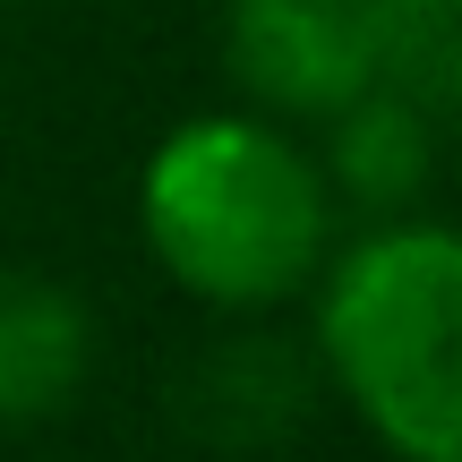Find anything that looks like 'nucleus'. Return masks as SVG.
Here are the masks:
<instances>
[{
  "mask_svg": "<svg viewBox=\"0 0 462 462\" xmlns=\"http://www.w3.org/2000/svg\"><path fill=\"white\" fill-rule=\"evenodd\" d=\"M95 360V326L60 282L0 274V429H34V420L69 411Z\"/></svg>",
  "mask_w": 462,
  "mask_h": 462,
  "instance_id": "4",
  "label": "nucleus"
},
{
  "mask_svg": "<svg viewBox=\"0 0 462 462\" xmlns=\"http://www.w3.org/2000/svg\"><path fill=\"white\" fill-rule=\"evenodd\" d=\"M462 240L394 215L326 265L317 351L360 429L394 462H462Z\"/></svg>",
  "mask_w": 462,
  "mask_h": 462,
  "instance_id": "2",
  "label": "nucleus"
},
{
  "mask_svg": "<svg viewBox=\"0 0 462 462\" xmlns=\"http://www.w3.org/2000/svg\"><path fill=\"white\" fill-rule=\"evenodd\" d=\"M326 163H334V189L360 198L368 215H402V206H420L437 171V112L411 103L402 86H368L334 112Z\"/></svg>",
  "mask_w": 462,
  "mask_h": 462,
  "instance_id": "5",
  "label": "nucleus"
},
{
  "mask_svg": "<svg viewBox=\"0 0 462 462\" xmlns=\"http://www.w3.org/2000/svg\"><path fill=\"white\" fill-rule=\"evenodd\" d=\"M146 248L215 309H274L326 265V163L257 112H198L137 171Z\"/></svg>",
  "mask_w": 462,
  "mask_h": 462,
  "instance_id": "1",
  "label": "nucleus"
},
{
  "mask_svg": "<svg viewBox=\"0 0 462 462\" xmlns=\"http://www.w3.org/2000/svg\"><path fill=\"white\" fill-rule=\"evenodd\" d=\"M223 69L257 112L334 120L385 86V0H223Z\"/></svg>",
  "mask_w": 462,
  "mask_h": 462,
  "instance_id": "3",
  "label": "nucleus"
}]
</instances>
